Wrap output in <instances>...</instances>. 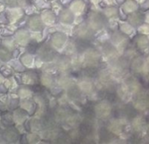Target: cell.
Here are the masks:
<instances>
[{"instance_id":"5b68a950","label":"cell","mask_w":149,"mask_h":144,"mask_svg":"<svg viewBox=\"0 0 149 144\" xmlns=\"http://www.w3.org/2000/svg\"><path fill=\"white\" fill-rule=\"evenodd\" d=\"M11 53L5 49H0V58L4 61H7L11 58Z\"/></svg>"},{"instance_id":"6da1fadb","label":"cell","mask_w":149,"mask_h":144,"mask_svg":"<svg viewBox=\"0 0 149 144\" xmlns=\"http://www.w3.org/2000/svg\"><path fill=\"white\" fill-rule=\"evenodd\" d=\"M16 40L21 45L27 44V43L29 41V34H28V32H26V31H24V30L18 31L16 33Z\"/></svg>"},{"instance_id":"52a82bcc","label":"cell","mask_w":149,"mask_h":144,"mask_svg":"<svg viewBox=\"0 0 149 144\" xmlns=\"http://www.w3.org/2000/svg\"><path fill=\"white\" fill-rule=\"evenodd\" d=\"M22 62L27 66H31L32 63V58L30 55H24L22 57Z\"/></svg>"},{"instance_id":"8992f818","label":"cell","mask_w":149,"mask_h":144,"mask_svg":"<svg viewBox=\"0 0 149 144\" xmlns=\"http://www.w3.org/2000/svg\"><path fill=\"white\" fill-rule=\"evenodd\" d=\"M41 54H43V57L44 55H46L44 57V58L46 59H49V58H52V55H53V51L52 49H50V48H44L41 51Z\"/></svg>"},{"instance_id":"7a4b0ae2","label":"cell","mask_w":149,"mask_h":144,"mask_svg":"<svg viewBox=\"0 0 149 144\" xmlns=\"http://www.w3.org/2000/svg\"><path fill=\"white\" fill-rule=\"evenodd\" d=\"M29 26H30L31 29H32L34 31H40V30L43 29L42 22H41L40 18L38 17H33L30 18Z\"/></svg>"},{"instance_id":"9c48e42d","label":"cell","mask_w":149,"mask_h":144,"mask_svg":"<svg viewBox=\"0 0 149 144\" xmlns=\"http://www.w3.org/2000/svg\"><path fill=\"white\" fill-rule=\"evenodd\" d=\"M3 81V77H2V76L1 75H0V83H1Z\"/></svg>"},{"instance_id":"277c9868","label":"cell","mask_w":149,"mask_h":144,"mask_svg":"<svg viewBox=\"0 0 149 144\" xmlns=\"http://www.w3.org/2000/svg\"><path fill=\"white\" fill-rule=\"evenodd\" d=\"M5 138L6 140L8 141H16L17 138H18V133L13 130V129H9V130H6L5 132Z\"/></svg>"},{"instance_id":"ba28073f","label":"cell","mask_w":149,"mask_h":144,"mask_svg":"<svg viewBox=\"0 0 149 144\" xmlns=\"http://www.w3.org/2000/svg\"><path fill=\"white\" fill-rule=\"evenodd\" d=\"M19 95H20V97H27L28 95H30V91L26 89H22L19 90Z\"/></svg>"},{"instance_id":"3957f363","label":"cell","mask_w":149,"mask_h":144,"mask_svg":"<svg viewBox=\"0 0 149 144\" xmlns=\"http://www.w3.org/2000/svg\"><path fill=\"white\" fill-rule=\"evenodd\" d=\"M65 37L64 35L60 34V33H57L55 35H53V38H52V43L53 44L57 47V48H60L62 47V45L64 44L65 43Z\"/></svg>"}]
</instances>
